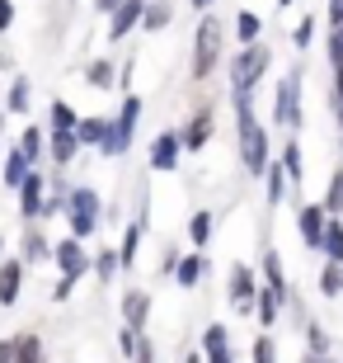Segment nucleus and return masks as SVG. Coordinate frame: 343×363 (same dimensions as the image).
<instances>
[{
    "instance_id": "1",
    "label": "nucleus",
    "mask_w": 343,
    "mask_h": 363,
    "mask_svg": "<svg viewBox=\"0 0 343 363\" xmlns=\"http://www.w3.org/2000/svg\"><path fill=\"white\" fill-rule=\"evenodd\" d=\"M236 128H240V156H245V170H250V175H264V165H268V137H264V128H259V118H254L250 104L236 108Z\"/></svg>"
},
{
    "instance_id": "2",
    "label": "nucleus",
    "mask_w": 343,
    "mask_h": 363,
    "mask_svg": "<svg viewBox=\"0 0 343 363\" xmlns=\"http://www.w3.org/2000/svg\"><path fill=\"white\" fill-rule=\"evenodd\" d=\"M136 118H141V99H136V94H127V99H122V108H118V118L108 123V133H104V142H99V151H104V156H122V151L132 147Z\"/></svg>"
},
{
    "instance_id": "3",
    "label": "nucleus",
    "mask_w": 343,
    "mask_h": 363,
    "mask_svg": "<svg viewBox=\"0 0 343 363\" xmlns=\"http://www.w3.org/2000/svg\"><path fill=\"white\" fill-rule=\"evenodd\" d=\"M216 57H221V24L216 19H202L198 24V43H193V76H211V67H216Z\"/></svg>"
},
{
    "instance_id": "4",
    "label": "nucleus",
    "mask_w": 343,
    "mask_h": 363,
    "mask_svg": "<svg viewBox=\"0 0 343 363\" xmlns=\"http://www.w3.org/2000/svg\"><path fill=\"white\" fill-rule=\"evenodd\" d=\"M264 67H268V48L245 43V48H240V57L231 62V81H236V90H254V85H259V76H264Z\"/></svg>"
},
{
    "instance_id": "5",
    "label": "nucleus",
    "mask_w": 343,
    "mask_h": 363,
    "mask_svg": "<svg viewBox=\"0 0 343 363\" xmlns=\"http://www.w3.org/2000/svg\"><path fill=\"white\" fill-rule=\"evenodd\" d=\"M66 213H71L76 241H80V236H90L94 222H99V194H94V189H76V194L66 199Z\"/></svg>"
},
{
    "instance_id": "6",
    "label": "nucleus",
    "mask_w": 343,
    "mask_h": 363,
    "mask_svg": "<svg viewBox=\"0 0 343 363\" xmlns=\"http://www.w3.org/2000/svg\"><path fill=\"white\" fill-rule=\"evenodd\" d=\"M273 113H277V123H287V128H296V123H301V71L282 76L277 99H273Z\"/></svg>"
},
{
    "instance_id": "7",
    "label": "nucleus",
    "mask_w": 343,
    "mask_h": 363,
    "mask_svg": "<svg viewBox=\"0 0 343 363\" xmlns=\"http://www.w3.org/2000/svg\"><path fill=\"white\" fill-rule=\"evenodd\" d=\"M141 10H146V0H118V5L108 10V38L122 43L136 24H141Z\"/></svg>"
},
{
    "instance_id": "8",
    "label": "nucleus",
    "mask_w": 343,
    "mask_h": 363,
    "mask_svg": "<svg viewBox=\"0 0 343 363\" xmlns=\"http://www.w3.org/2000/svg\"><path fill=\"white\" fill-rule=\"evenodd\" d=\"M52 259L62 264V274H66V279H80V274H90V259H85V250H80V241H76V236L57 245V250H52Z\"/></svg>"
},
{
    "instance_id": "9",
    "label": "nucleus",
    "mask_w": 343,
    "mask_h": 363,
    "mask_svg": "<svg viewBox=\"0 0 343 363\" xmlns=\"http://www.w3.org/2000/svg\"><path fill=\"white\" fill-rule=\"evenodd\" d=\"M325 222H330V217H325V208H315V203L296 213V227H301V241L310 245V250H320V241H325Z\"/></svg>"
},
{
    "instance_id": "10",
    "label": "nucleus",
    "mask_w": 343,
    "mask_h": 363,
    "mask_svg": "<svg viewBox=\"0 0 343 363\" xmlns=\"http://www.w3.org/2000/svg\"><path fill=\"white\" fill-rule=\"evenodd\" d=\"M179 165V133H160L151 142V170H174Z\"/></svg>"
},
{
    "instance_id": "11",
    "label": "nucleus",
    "mask_w": 343,
    "mask_h": 363,
    "mask_svg": "<svg viewBox=\"0 0 343 363\" xmlns=\"http://www.w3.org/2000/svg\"><path fill=\"white\" fill-rule=\"evenodd\" d=\"M19 213H24V217L42 213V175H33V170L19 179Z\"/></svg>"
},
{
    "instance_id": "12",
    "label": "nucleus",
    "mask_w": 343,
    "mask_h": 363,
    "mask_svg": "<svg viewBox=\"0 0 343 363\" xmlns=\"http://www.w3.org/2000/svg\"><path fill=\"white\" fill-rule=\"evenodd\" d=\"M24 288V264H0V307H14V297Z\"/></svg>"
},
{
    "instance_id": "13",
    "label": "nucleus",
    "mask_w": 343,
    "mask_h": 363,
    "mask_svg": "<svg viewBox=\"0 0 343 363\" xmlns=\"http://www.w3.org/2000/svg\"><path fill=\"white\" fill-rule=\"evenodd\" d=\"M202 350H207L211 363H231V345H226V325H207L202 335Z\"/></svg>"
},
{
    "instance_id": "14",
    "label": "nucleus",
    "mask_w": 343,
    "mask_h": 363,
    "mask_svg": "<svg viewBox=\"0 0 343 363\" xmlns=\"http://www.w3.org/2000/svg\"><path fill=\"white\" fill-rule=\"evenodd\" d=\"M76 142H85V147H99L104 142V133H108V118H76Z\"/></svg>"
},
{
    "instance_id": "15",
    "label": "nucleus",
    "mask_w": 343,
    "mask_h": 363,
    "mask_svg": "<svg viewBox=\"0 0 343 363\" xmlns=\"http://www.w3.org/2000/svg\"><path fill=\"white\" fill-rule=\"evenodd\" d=\"M122 311H127V325H132V330H141V325H146V311H151V297L132 288V293L122 297Z\"/></svg>"
},
{
    "instance_id": "16",
    "label": "nucleus",
    "mask_w": 343,
    "mask_h": 363,
    "mask_svg": "<svg viewBox=\"0 0 343 363\" xmlns=\"http://www.w3.org/2000/svg\"><path fill=\"white\" fill-rule=\"evenodd\" d=\"M207 137H211V113H198V118L188 123V133L179 137V147H188V151H198L202 142H207Z\"/></svg>"
},
{
    "instance_id": "17",
    "label": "nucleus",
    "mask_w": 343,
    "mask_h": 363,
    "mask_svg": "<svg viewBox=\"0 0 343 363\" xmlns=\"http://www.w3.org/2000/svg\"><path fill=\"white\" fill-rule=\"evenodd\" d=\"M202 274H207V259H198V255H193V259H179V264H174V279L184 283V288H198Z\"/></svg>"
},
{
    "instance_id": "18",
    "label": "nucleus",
    "mask_w": 343,
    "mask_h": 363,
    "mask_svg": "<svg viewBox=\"0 0 343 363\" xmlns=\"http://www.w3.org/2000/svg\"><path fill=\"white\" fill-rule=\"evenodd\" d=\"M264 179H268V203H273V208H277V203L287 199V170H282V165H273V161H268V165H264Z\"/></svg>"
},
{
    "instance_id": "19",
    "label": "nucleus",
    "mask_w": 343,
    "mask_h": 363,
    "mask_svg": "<svg viewBox=\"0 0 343 363\" xmlns=\"http://www.w3.org/2000/svg\"><path fill=\"white\" fill-rule=\"evenodd\" d=\"M250 297H254V274L245 264H236L231 269V302H250Z\"/></svg>"
},
{
    "instance_id": "20",
    "label": "nucleus",
    "mask_w": 343,
    "mask_h": 363,
    "mask_svg": "<svg viewBox=\"0 0 343 363\" xmlns=\"http://www.w3.org/2000/svg\"><path fill=\"white\" fill-rule=\"evenodd\" d=\"M320 250H325L334 264H343V222H325V241H320Z\"/></svg>"
},
{
    "instance_id": "21",
    "label": "nucleus",
    "mask_w": 343,
    "mask_h": 363,
    "mask_svg": "<svg viewBox=\"0 0 343 363\" xmlns=\"http://www.w3.org/2000/svg\"><path fill=\"white\" fill-rule=\"evenodd\" d=\"M24 175H28V156H24L19 147H14L10 156H5V184H10V189H19V179H24Z\"/></svg>"
},
{
    "instance_id": "22",
    "label": "nucleus",
    "mask_w": 343,
    "mask_h": 363,
    "mask_svg": "<svg viewBox=\"0 0 343 363\" xmlns=\"http://www.w3.org/2000/svg\"><path fill=\"white\" fill-rule=\"evenodd\" d=\"M76 147H80L76 133H52V161H57V165H66L71 156H76Z\"/></svg>"
},
{
    "instance_id": "23",
    "label": "nucleus",
    "mask_w": 343,
    "mask_h": 363,
    "mask_svg": "<svg viewBox=\"0 0 343 363\" xmlns=\"http://www.w3.org/2000/svg\"><path fill=\"white\" fill-rule=\"evenodd\" d=\"M277 302H282V288H264V293H259V321L264 325L277 321Z\"/></svg>"
},
{
    "instance_id": "24",
    "label": "nucleus",
    "mask_w": 343,
    "mask_h": 363,
    "mask_svg": "<svg viewBox=\"0 0 343 363\" xmlns=\"http://www.w3.org/2000/svg\"><path fill=\"white\" fill-rule=\"evenodd\" d=\"M141 24H146V28H165V24H170V5H165V0H146Z\"/></svg>"
},
{
    "instance_id": "25",
    "label": "nucleus",
    "mask_w": 343,
    "mask_h": 363,
    "mask_svg": "<svg viewBox=\"0 0 343 363\" xmlns=\"http://www.w3.org/2000/svg\"><path fill=\"white\" fill-rule=\"evenodd\" d=\"M76 128V108L66 99H52V133H71Z\"/></svg>"
},
{
    "instance_id": "26",
    "label": "nucleus",
    "mask_w": 343,
    "mask_h": 363,
    "mask_svg": "<svg viewBox=\"0 0 343 363\" xmlns=\"http://www.w3.org/2000/svg\"><path fill=\"white\" fill-rule=\"evenodd\" d=\"M136 245H141V227H127V236H122V245H118V264H122V269H132Z\"/></svg>"
},
{
    "instance_id": "27",
    "label": "nucleus",
    "mask_w": 343,
    "mask_h": 363,
    "mask_svg": "<svg viewBox=\"0 0 343 363\" xmlns=\"http://www.w3.org/2000/svg\"><path fill=\"white\" fill-rule=\"evenodd\" d=\"M14 363H42V345H38L33 335L14 340Z\"/></svg>"
},
{
    "instance_id": "28",
    "label": "nucleus",
    "mask_w": 343,
    "mask_h": 363,
    "mask_svg": "<svg viewBox=\"0 0 343 363\" xmlns=\"http://www.w3.org/2000/svg\"><path fill=\"white\" fill-rule=\"evenodd\" d=\"M188 241H193V245L211 241V213H193V222H188Z\"/></svg>"
},
{
    "instance_id": "29",
    "label": "nucleus",
    "mask_w": 343,
    "mask_h": 363,
    "mask_svg": "<svg viewBox=\"0 0 343 363\" xmlns=\"http://www.w3.org/2000/svg\"><path fill=\"white\" fill-rule=\"evenodd\" d=\"M320 293H330V297H339L343 293V264H325V274H320Z\"/></svg>"
},
{
    "instance_id": "30",
    "label": "nucleus",
    "mask_w": 343,
    "mask_h": 363,
    "mask_svg": "<svg viewBox=\"0 0 343 363\" xmlns=\"http://www.w3.org/2000/svg\"><path fill=\"white\" fill-rule=\"evenodd\" d=\"M85 81H90L94 90H108V85H113V62H90Z\"/></svg>"
},
{
    "instance_id": "31",
    "label": "nucleus",
    "mask_w": 343,
    "mask_h": 363,
    "mask_svg": "<svg viewBox=\"0 0 343 363\" xmlns=\"http://www.w3.org/2000/svg\"><path fill=\"white\" fill-rule=\"evenodd\" d=\"M277 165L287 170V179H301V170H306V165H301V147H296V142H287V147H282V161H277Z\"/></svg>"
},
{
    "instance_id": "32",
    "label": "nucleus",
    "mask_w": 343,
    "mask_h": 363,
    "mask_svg": "<svg viewBox=\"0 0 343 363\" xmlns=\"http://www.w3.org/2000/svg\"><path fill=\"white\" fill-rule=\"evenodd\" d=\"M236 33H240V43H259V14H240L236 19Z\"/></svg>"
},
{
    "instance_id": "33",
    "label": "nucleus",
    "mask_w": 343,
    "mask_h": 363,
    "mask_svg": "<svg viewBox=\"0 0 343 363\" xmlns=\"http://www.w3.org/2000/svg\"><path fill=\"white\" fill-rule=\"evenodd\" d=\"M19 151H24L28 161H38V156H42V133H38V128H28V133L19 137Z\"/></svg>"
},
{
    "instance_id": "34",
    "label": "nucleus",
    "mask_w": 343,
    "mask_h": 363,
    "mask_svg": "<svg viewBox=\"0 0 343 363\" xmlns=\"http://www.w3.org/2000/svg\"><path fill=\"white\" fill-rule=\"evenodd\" d=\"M94 269H99V279H113V274L122 269V264H118V250H104V255L94 259Z\"/></svg>"
},
{
    "instance_id": "35",
    "label": "nucleus",
    "mask_w": 343,
    "mask_h": 363,
    "mask_svg": "<svg viewBox=\"0 0 343 363\" xmlns=\"http://www.w3.org/2000/svg\"><path fill=\"white\" fill-rule=\"evenodd\" d=\"M264 279L273 283V288H282V259H277V250H268V255H264Z\"/></svg>"
},
{
    "instance_id": "36",
    "label": "nucleus",
    "mask_w": 343,
    "mask_h": 363,
    "mask_svg": "<svg viewBox=\"0 0 343 363\" xmlns=\"http://www.w3.org/2000/svg\"><path fill=\"white\" fill-rule=\"evenodd\" d=\"M325 213H343V170L334 175V184H330V199H325Z\"/></svg>"
},
{
    "instance_id": "37",
    "label": "nucleus",
    "mask_w": 343,
    "mask_h": 363,
    "mask_svg": "<svg viewBox=\"0 0 343 363\" xmlns=\"http://www.w3.org/2000/svg\"><path fill=\"white\" fill-rule=\"evenodd\" d=\"M330 62H334V71H343V24H334V33H330Z\"/></svg>"
},
{
    "instance_id": "38",
    "label": "nucleus",
    "mask_w": 343,
    "mask_h": 363,
    "mask_svg": "<svg viewBox=\"0 0 343 363\" xmlns=\"http://www.w3.org/2000/svg\"><path fill=\"white\" fill-rule=\"evenodd\" d=\"M10 108H14V113H24V108H28V81L10 85Z\"/></svg>"
},
{
    "instance_id": "39",
    "label": "nucleus",
    "mask_w": 343,
    "mask_h": 363,
    "mask_svg": "<svg viewBox=\"0 0 343 363\" xmlns=\"http://www.w3.org/2000/svg\"><path fill=\"white\" fill-rule=\"evenodd\" d=\"M325 350H330V335H325L320 325H310V354H315V359H325Z\"/></svg>"
},
{
    "instance_id": "40",
    "label": "nucleus",
    "mask_w": 343,
    "mask_h": 363,
    "mask_svg": "<svg viewBox=\"0 0 343 363\" xmlns=\"http://www.w3.org/2000/svg\"><path fill=\"white\" fill-rule=\"evenodd\" d=\"M254 363H273V340H268V335L254 340Z\"/></svg>"
},
{
    "instance_id": "41",
    "label": "nucleus",
    "mask_w": 343,
    "mask_h": 363,
    "mask_svg": "<svg viewBox=\"0 0 343 363\" xmlns=\"http://www.w3.org/2000/svg\"><path fill=\"white\" fill-rule=\"evenodd\" d=\"M310 38H315V19H301L296 24V48H310Z\"/></svg>"
},
{
    "instance_id": "42",
    "label": "nucleus",
    "mask_w": 343,
    "mask_h": 363,
    "mask_svg": "<svg viewBox=\"0 0 343 363\" xmlns=\"http://www.w3.org/2000/svg\"><path fill=\"white\" fill-rule=\"evenodd\" d=\"M136 340H141V335H136L132 325H122V335H118V350L127 354V359H132V350H136Z\"/></svg>"
},
{
    "instance_id": "43",
    "label": "nucleus",
    "mask_w": 343,
    "mask_h": 363,
    "mask_svg": "<svg viewBox=\"0 0 343 363\" xmlns=\"http://www.w3.org/2000/svg\"><path fill=\"white\" fill-rule=\"evenodd\" d=\"M24 255L28 259H42V255H47V241H42V236H28V241H24Z\"/></svg>"
},
{
    "instance_id": "44",
    "label": "nucleus",
    "mask_w": 343,
    "mask_h": 363,
    "mask_svg": "<svg viewBox=\"0 0 343 363\" xmlns=\"http://www.w3.org/2000/svg\"><path fill=\"white\" fill-rule=\"evenodd\" d=\"M10 24H14V5H10V0H0V33H5Z\"/></svg>"
},
{
    "instance_id": "45",
    "label": "nucleus",
    "mask_w": 343,
    "mask_h": 363,
    "mask_svg": "<svg viewBox=\"0 0 343 363\" xmlns=\"http://www.w3.org/2000/svg\"><path fill=\"white\" fill-rule=\"evenodd\" d=\"M0 363H14V340H5V345H0Z\"/></svg>"
},
{
    "instance_id": "46",
    "label": "nucleus",
    "mask_w": 343,
    "mask_h": 363,
    "mask_svg": "<svg viewBox=\"0 0 343 363\" xmlns=\"http://www.w3.org/2000/svg\"><path fill=\"white\" fill-rule=\"evenodd\" d=\"M330 19H334V24H343V0H330Z\"/></svg>"
},
{
    "instance_id": "47",
    "label": "nucleus",
    "mask_w": 343,
    "mask_h": 363,
    "mask_svg": "<svg viewBox=\"0 0 343 363\" xmlns=\"http://www.w3.org/2000/svg\"><path fill=\"white\" fill-rule=\"evenodd\" d=\"M334 94H339V104H343V71H334Z\"/></svg>"
},
{
    "instance_id": "48",
    "label": "nucleus",
    "mask_w": 343,
    "mask_h": 363,
    "mask_svg": "<svg viewBox=\"0 0 343 363\" xmlns=\"http://www.w3.org/2000/svg\"><path fill=\"white\" fill-rule=\"evenodd\" d=\"M113 5H118V0H94V10H104V14L113 10Z\"/></svg>"
},
{
    "instance_id": "49",
    "label": "nucleus",
    "mask_w": 343,
    "mask_h": 363,
    "mask_svg": "<svg viewBox=\"0 0 343 363\" xmlns=\"http://www.w3.org/2000/svg\"><path fill=\"white\" fill-rule=\"evenodd\" d=\"M207 5H211V0H193V10H207Z\"/></svg>"
},
{
    "instance_id": "50",
    "label": "nucleus",
    "mask_w": 343,
    "mask_h": 363,
    "mask_svg": "<svg viewBox=\"0 0 343 363\" xmlns=\"http://www.w3.org/2000/svg\"><path fill=\"white\" fill-rule=\"evenodd\" d=\"M282 5H291V0H282Z\"/></svg>"
},
{
    "instance_id": "51",
    "label": "nucleus",
    "mask_w": 343,
    "mask_h": 363,
    "mask_svg": "<svg viewBox=\"0 0 343 363\" xmlns=\"http://www.w3.org/2000/svg\"><path fill=\"white\" fill-rule=\"evenodd\" d=\"M320 363H325V359H320Z\"/></svg>"
}]
</instances>
